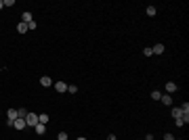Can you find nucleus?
I'll return each mask as SVG.
<instances>
[{
	"instance_id": "1",
	"label": "nucleus",
	"mask_w": 189,
	"mask_h": 140,
	"mask_svg": "<svg viewBox=\"0 0 189 140\" xmlns=\"http://www.w3.org/2000/svg\"><path fill=\"white\" fill-rule=\"evenodd\" d=\"M25 124H28L30 128H36V124H38V115H36V113H28V115H25Z\"/></svg>"
},
{
	"instance_id": "27",
	"label": "nucleus",
	"mask_w": 189,
	"mask_h": 140,
	"mask_svg": "<svg viewBox=\"0 0 189 140\" xmlns=\"http://www.w3.org/2000/svg\"><path fill=\"white\" fill-rule=\"evenodd\" d=\"M174 140H181V138H174Z\"/></svg>"
},
{
	"instance_id": "20",
	"label": "nucleus",
	"mask_w": 189,
	"mask_h": 140,
	"mask_svg": "<svg viewBox=\"0 0 189 140\" xmlns=\"http://www.w3.org/2000/svg\"><path fill=\"white\" fill-rule=\"evenodd\" d=\"M143 55H145V57H154V52H151V48H145V50H143Z\"/></svg>"
},
{
	"instance_id": "25",
	"label": "nucleus",
	"mask_w": 189,
	"mask_h": 140,
	"mask_svg": "<svg viewBox=\"0 0 189 140\" xmlns=\"http://www.w3.org/2000/svg\"><path fill=\"white\" fill-rule=\"evenodd\" d=\"M0 8H4V0H0Z\"/></svg>"
},
{
	"instance_id": "22",
	"label": "nucleus",
	"mask_w": 189,
	"mask_h": 140,
	"mask_svg": "<svg viewBox=\"0 0 189 140\" xmlns=\"http://www.w3.org/2000/svg\"><path fill=\"white\" fill-rule=\"evenodd\" d=\"M164 140H174V136H172V134H168V132H166V134H164Z\"/></svg>"
},
{
	"instance_id": "6",
	"label": "nucleus",
	"mask_w": 189,
	"mask_h": 140,
	"mask_svg": "<svg viewBox=\"0 0 189 140\" xmlns=\"http://www.w3.org/2000/svg\"><path fill=\"white\" fill-rule=\"evenodd\" d=\"M34 132L38 134V136H44V132H46V126H44V124H36V128H34Z\"/></svg>"
},
{
	"instance_id": "12",
	"label": "nucleus",
	"mask_w": 189,
	"mask_h": 140,
	"mask_svg": "<svg viewBox=\"0 0 189 140\" xmlns=\"http://www.w3.org/2000/svg\"><path fill=\"white\" fill-rule=\"evenodd\" d=\"M38 124H44V126L48 124V115H46V113H42V115H38Z\"/></svg>"
},
{
	"instance_id": "10",
	"label": "nucleus",
	"mask_w": 189,
	"mask_h": 140,
	"mask_svg": "<svg viewBox=\"0 0 189 140\" xmlns=\"http://www.w3.org/2000/svg\"><path fill=\"white\" fill-rule=\"evenodd\" d=\"M25 31H28V23H17V33H25Z\"/></svg>"
},
{
	"instance_id": "8",
	"label": "nucleus",
	"mask_w": 189,
	"mask_h": 140,
	"mask_svg": "<svg viewBox=\"0 0 189 140\" xmlns=\"http://www.w3.org/2000/svg\"><path fill=\"white\" fill-rule=\"evenodd\" d=\"M21 21H23V23H32V21H34V15H32L30 11H25V13L21 15Z\"/></svg>"
},
{
	"instance_id": "4",
	"label": "nucleus",
	"mask_w": 189,
	"mask_h": 140,
	"mask_svg": "<svg viewBox=\"0 0 189 140\" xmlns=\"http://www.w3.org/2000/svg\"><path fill=\"white\" fill-rule=\"evenodd\" d=\"M53 86H55L57 92H67V84H65V82H55Z\"/></svg>"
},
{
	"instance_id": "14",
	"label": "nucleus",
	"mask_w": 189,
	"mask_h": 140,
	"mask_svg": "<svg viewBox=\"0 0 189 140\" xmlns=\"http://www.w3.org/2000/svg\"><path fill=\"white\" fill-rule=\"evenodd\" d=\"M172 117L177 119V117H183V111H181V107H174L172 109Z\"/></svg>"
},
{
	"instance_id": "9",
	"label": "nucleus",
	"mask_w": 189,
	"mask_h": 140,
	"mask_svg": "<svg viewBox=\"0 0 189 140\" xmlns=\"http://www.w3.org/2000/svg\"><path fill=\"white\" fill-rule=\"evenodd\" d=\"M160 100L164 102L166 107H170V104H172V96H170V94H162V96H160Z\"/></svg>"
},
{
	"instance_id": "16",
	"label": "nucleus",
	"mask_w": 189,
	"mask_h": 140,
	"mask_svg": "<svg viewBox=\"0 0 189 140\" xmlns=\"http://www.w3.org/2000/svg\"><path fill=\"white\" fill-rule=\"evenodd\" d=\"M160 96H162L160 90H151V98H154V100H160Z\"/></svg>"
},
{
	"instance_id": "13",
	"label": "nucleus",
	"mask_w": 189,
	"mask_h": 140,
	"mask_svg": "<svg viewBox=\"0 0 189 140\" xmlns=\"http://www.w3.org/2000/svg\"><path fill=\"white\" fill-rule=\"evenodd\" d=\"M166 90H168V94L174 92V90H177V84H174V82H166Z\"/></svg>"
},
{
	"instance_id": "24",
	"label": "nucleus",
	"mask_w": 189,
	"mask_h": 140,
	"mask_svg": "<svg viewBox=\"0 0 189 140\" xmlns=\"http://www.w3.org/2000/svg\"><path fill=\"white\" fill-rule=\"evenodd\" d=\"M107 140H118V138H116L114 134H109V136H107Z\"/></svg>"
},
{
	"instance_id": "15",
	"label": "nucleus",
	"mask_w": 189,
	"mask_h": 140,
	"mask_svg": "<svg viewBox=\"0 0 189 140\" xmlns=\"http://www.w3.org/2000/svg\"><path fill=\"white\" fill-rule=\"evenodd\" d=\"M145 13H147L149 17H154V15H156L158 11H156V6H147V8H145Z\"/></svg>"
},
{
	"instance_id": "2",
	"label": "nucleus",
	"mask_w": 189,
	"mask_h": 140,
	"mask_svg": "<svg viewBox=\"0 0 189 140\" xmlns=\"http://www.w3.org/2000/svg\"><path fill=\"white\" fill-rule=\"evenodd\" d=\"M13 128H15V130H25V128H28V124H25V117H17V119L13 121Z\"/></svg>"
},
{
	"instance_id": "11",
	"label": "nucleus",
	"mask_w": 189,
	"mask_h": 140,
	"mask_svg": "<svg viewBox=\"0 0 189 140\" xmlns=\"http://www.w3.org/2000/svg\"><path fill=\"white\" fill-rule=\"evenodd\" d=\"M151 52H154V55H162V52H164V44H156L151 48Z\"/></svg>"
},
{
	"instance_id": "23",
	"label": "nucleus",
	"mask_w": 189,
	"mask_h": 140,
	"mask_svg": "<svg viewBox=\"0 0 189 140\" xmlns=\"http://www.w3.org/2000/svg\"><path fill=\"white\" fill-rule=\"evenodd\" d=\"M145 140H154V134H147V136H145Z\"/></svg>"
},
{
	"instance_id": "5",
	"label": "nucleus",
	"mask_w": 189,
	"mask_h": 140,
	"mask_svg": "<svg viewBox=\"0 0 189 140\" xmlns=\"http://www.w3.org/2000/svg\"><path fill=\"white\" fill-rule=\"evenodd\" d=\"M17 117H19V115H17V109H8L6 111V121H15Z\"/></svg>"
},
{
	"instance_id": "17",
	"label": "nucleus",
	"mask_w": 189,
	"mask_h": 140,
	"mask_svg": "<svg viewBox=\"0 0 189 140\" xmlns=\"http://www.w3.org/2000/svg\"><path fill=\"white\" fill-rule=\"evenodd\" d=\"M67 92H69V94H76V92H78V86L69 84V86H67Z\"/></svg>"
},
{
	"instance_id": "21",
	"label": "nucleus",
	"mask_w": 189,
	"mask_h": 140,
	"mask_svg": "<svg viewBox=\"0 0 189 140\" xmlns=\"http://www.w3.org/2000/svg\"><path fill=\"white\" fill-rule=\"evenodd\" d=\"M36 27H38V23H36V21H32V23H28V29H36Z\"/></svg>"
},
{
	"instance_id": "7",
	"label": "nucleus",
	"mask_w": 189,
	"mask_h": 140,
	"mask_svg": "<svg viewBox=\"0 0 189 140\" xmlns=\"http://www.w3.org/2000/svg\"><path fill=\"white\" fill-rule=\"evenodd\" d=\"M40 86H44V88H48V86H53V80L48 75H42L40 77Z\"/></svg>"
},
{
	"instance_id": "18",
	"label": "nucleus",
	"mask_w": 189,
	"mask_h": 140,
	"mask_svg": "<svg viewBox=\"0 0 189 140\" xmlns=\"http://www.w3.org/2000/svg\"><path fill=\"white\" fill-rule=\"evenodd\" d=\"M28 109H17V115H19V117H25V115H28Z\"/></svg>"
},
{
	"instance_id": "19",
	"label": "nucleus",
	"mask_w": 189,
	"mask_h": 140,
	"mask_svg": "<svg viewBox=\"0 0 189 140\" xmlns=\"http://www.w3.org/2000/svg\"><path fill=\"white\" fill-rule=\"evenodd\" d=\"M57 140H67V134H65V132H59V134H57Z\"/></svg>"
},
{
	"instance_id": "26",
	"label": "nucleus",
	"mask_w": 189,
	"mask_h": 140,
	"mask_svg": "<svg viewBox=\"0 0 189 140\" xmlns=\"http://www.w3.org/2000/svg\"><path fill=\"white\" fill-rule=\"evenodd\" d=\"M76 140H86V138H84V136H80V138H76Z\"/></svg>"
},
{
	"instance_id": "3",
	"label": "nucleus",
	"mask_w": 189,
	"mask_h": 140,
	"mask_svg": "<svg viewBox=\"0 0 189 140\" xmlns=\"http://www.w3.org/2000/svg\"><path fill=\"white\" fill-rule=\"evenodd\" d=\"M185 124H189V115H183V117H177L174 119V126H179V128H183Z\"/></svg>"
}]
</instances>
